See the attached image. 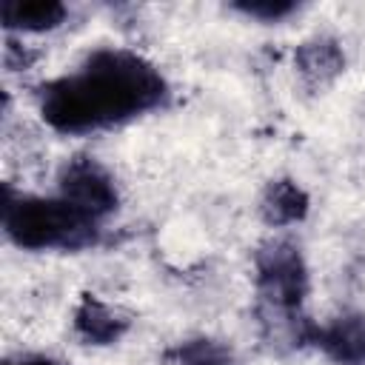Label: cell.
Masks as SVG:
<instances>
[{
    "label": "cell",
    "mask_w": 365,
    "mask_h": 365,
    "mask_svg": "<svg viewBox=\"0 0 365 365\" xmlns=\"http://www.w3.org/2000/svg\"><path fill=\"white\" fill-rule=\"evenodd\" d=\"M299 60H302V71L305 74H328V71H336L339 63H342L336 46L334 43H325V40L305 46Z\"/></svg>",
    "instance_id": "10"
},
{
    "label": "cell",
    "mask_w": 365,
    "mask_h": 365,
    "mask_svg": "<svg viewBox=\"0 0 365 365\" xmlns=\"http://www.w3.org/2000/svg\"><path fill=\"white\" fill-rule=\"evenodd\" d=\"M3 225L14 245L29 251H77L97 242L100 220L68 202L66 197H31L11 194L6 188Z\"/></svg>",
    "instance_id": "2"
},
{
    "label": "cell",
    "mask_w": 365,
    "mask_h": 365,
    "mask_svg": "<svg viewBox=\"0 0 365 365\" xmlns=\"http://www.w3.org/2000/svg\"><path fill=\"white\" fill-rule=\"evenodd\" d=\"M165 94L163 74L145 57L125 48H100L80 68L43 86L40 114L54 131L88 134L163 106Z\"/></svg>",
    "instance_id": "1"
},
{
    "label": "cell",
    "mask_w": 365,
    "mask_h": 365,
    "mask_svg": "<svg viewBox=\"0 0 365 365\" xmlns=\"http://www.w3.org/2000/svg\"><path fill=\"white\" fill-rule=\"evenodd\" d=\"M259 291L279 311H294L305 294V268L294 245L277 242L259 257Z\"/></svg>",
    "instance_id": "4"
},
{
    "label": "cell",
    "mask_w": 365,
    "mask_h": 365,
    "mask_svg": "<svg viewBox=\"0 0 365 365\" xmlns=\"http://www.w3.org/2000/svg\"><path fill=\"white\" fill-rule=\"evenodd\" d=\"M60 197H66L94 220H103L117 208L114 180L91 157H77L66 163V168L60 171Z\"/></svg>",
    "instance_id": "3"
},
{
    "label": "cell",
    "mask_w": 365,
    "mask_h": 365,
    "mask_svg": "<svg viewBox=\"0 0 365 365\" xmlns=\"http://www.w3.org/2000/svg\"><path fill=\"white\" fill-rule=\"evenodd\" d=\"M6 365H57V362L46 359V356H26V359H14V362H6Z\"/></svg>",
    "instance_id": "12"
},
{
    "label": "cell",
    "mask_w": 365,
    "mask_h": 365,
    "mask_svg": "<svg viewBox=\"0 0 365 365\" xmlns=\"http://www.w3.org/2000/svg\"><path fill=\"white\" fill-rule=\"evenodd\" d=\"M0 17H3V26L14 29V31H48V29L63 23L66 6L51 3V0H34V3L3 0L0 3Z\"/></svg>",
    "instance_id": "6"
},
{
    "label": "cell",
    "mask_w": 365,
    "mask_h": 365,
    "mask_svg": "<svg viewBox=\"0 0 365 365\" xmlns=\"http://www.w3.org/2000/svg\"><path fill=\"white\" fill-rule=\"evenodd\" d=\"M180 365H228V354L222 345L211 339H191L177 348Z\"/></svg>",
    "instance_id": "9"
},
{
    "label": "cell",
    "mask_w": 365,
    "mask_h": 365,
    "mask_svg": "<svg viewBox=\"0 0 365 365\" xmlns=\"http://www.w3.org/2000/svg\"><path fill=\"white\" fill-rule=\"evenodd\" d=\"M74 325H77V331H80L83 339L97 342V345L114 342V339L123 334V328H125V322H123L108 305H103V302L94 299V297H86V299H83V305H80L77 314H74Z\"/></svg>",
    "instance_id": "7"
},
{
    "label": "cell",
    "mask_w": 365,
    "mask_h": 365,
    "mask_svg": "<svg viewBox=\"0 0 365 365\" xmlns=\"http://www.w3.org/2000/svg\"><path fill=\"white\" fill-rule=\"evenodd\" d=\"M317 342L339 365H362L365 362V317L348 314L334 319L328 328L317 331Z\"/></svg>",
    "instance_id": "5"
},
{
    "label": "cell",
    "mask_w": 365,
    "mask_h": 365,
    "mask_svg": "<svg viewBox=\"0 0 365 365\" xmlns=\"http://www.w3.org/2000/svg\"><path fill=\"white\" fill-rule=\"evenodd\" d=\"M240 11H245L248 17H257V20H279L285 14L294 11V3H282V0H265V3H240L237 6Z\"/></svg>",
    "instance_id": "11"
},
{
    "label": "cell",
    "mask_w": 365,
    "mask_h": 365,
    "mask_svg": "<svg viewBox=\"0 0 365 365\" xmlns=\"http://www.w3.org/2000/svg\"><path fill=\"white\" fill-rule=\"evenodd\" d=\"M305 208H308V200L299 191V185L291 182V180L274 182L268 188V197H265V205H262L265 220L268 222H277V225H285V222L299 220L305 214Z\"/></svg>",
    "instance_id": "8"
}]
</instances>
